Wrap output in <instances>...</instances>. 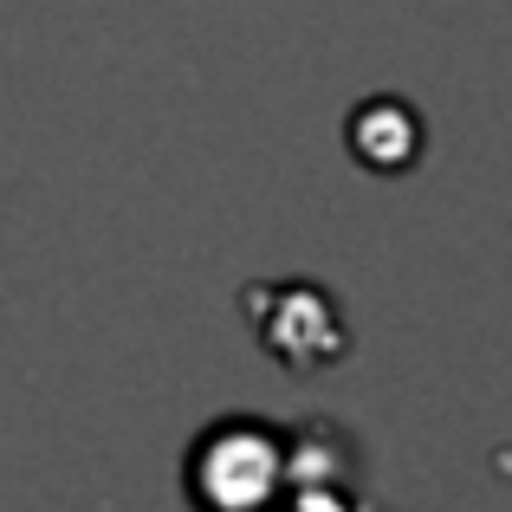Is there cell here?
Here are the masks:
<instances>
[{"mask_svg": "<svg viewBox=\"0 0 512 512\" xmlns=\"http://www.w3.org/2000/svg\"><path fill=\"white\" fill-rule=\"evenodd\" d=\"M286 480V441L266 422H214L188 448V493L221 512L266 506Z\"/></svg>", "mask_w": 512, "mask_h": 512, "instance_id": "cell-1", "label": "cell"}, {"mask_svg": "<svg viewBox=\"0 0 512 512\" xmlns=\"http://www.w3.org/2000/svg\"><path fill=\"white\" fill-rule=\"evenodd\" d=\"M247 312L260 325V344L286 370H325L344 350V325L318 286H260L247 292Z\"/></svg>", "mask_w": 512, "mask_h": 512, "instance_id": "cell-2", "label": "cell"}]
</instances>
